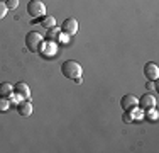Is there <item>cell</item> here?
<instances>
[{
    "mask_svg": "<svg viewBox=\"0 0 159 153\" xmlns=\"http://www.w3.org/2000/svg\"><path fill=\"white\" fill-rule=\"evenodd\" d=\"M61 72L66 78L75 80L76 83H81V75H83V68L78 61L75 60H68L61 65Z\"/></svg>",
    "mask_w": 159,
    "mask_h": 153,
    "instance_id": "1",
    "label": "cell"
},
{
    "mask_svg": "<svg viewBox=\"0 0 159 153\" xmlns=\"http://www.w3.org/2000/svg\"><path fill=\"white\" fill-rule=\"evenodd\" d=\"M25 46H27V49L31 53H41L44 46V37L37 31H31L25 36Z\"/></svg>",
    "mask_w": 159,
    "mask_h": 153,
    "instance_id": "2",
    "label": "cell"
},
{
    "mask_svg": "<svg viewBox=\"0 0 159 153\" xmlns=\"http://www.w3.org/2000/svg\"><path fill=\"white\" fill-rule=\"evenodd\" d=\"M27 14L32 19H41L46 15V5L43 0H31L27 3Z\"/></svg>",
    "mask_w": 159,
    "mask_h": 153,
    "instance_id": "3",
    "label": "cell"
},
{
    "mask_svg": "<svg viewBox=\"0 0 159 153\" xmlns=\"http://www.w3.org/2000/svg\"><path fill=\"white\" fill-rule=\"evenodd\" d=\"M61 32H66V34H70V36L76 34L78 32V21H76V19H73V17L64 19V22L61 26Z\"/></svg>",
    "mask_w": 159,
    "mask_h": 153,
    "instance_id": "4",
    "label": "cell"
},
{
    "mask_svg": "<svg viewBox=\"0 0 159 153\" xmlns=\"http://www.w3.org/2000/svg\"><path fill=\"white\" fill-rule=\"evenodd\" d=\"M139 107H141L142 111H149V109H154L156 107V97H154L152 94H149L147 92L146 95H142L141 99H139Z\"/></svg>",
    "mask_w": 159,
    "mask_h": 153,
    "instance_id": "5",
    "label": "cell"
},
{
    "mask_svg": "<svg viewBox=\"0 0 159 153\" xmlns=\"http://www.w3.org/2000/svg\"><path fill=\"white\" fill-rule=\"evenodd\" d=\"M137 104H139V99L135 97V95H132V94L124 95L122 101H120V107H122L125 112H129V111L134 109V107H137Z\"/></svg>",
    "mask_w": 159,
    "mask_h": 153,
    "instance_id": "6",
    "label": "cell"
},
{
    "mask_svg": "<svg viewBox=\"0 0 159 153\" xmlns=\"http://www.w3.org/2000/svg\"><path fill=\"white\" fill-rule=\"evenodd\" d=\"M144 75H146L147 80H157L159 76V67L154 61H149V63L144 65Z\"/></svg>",
    "mask_w": 159,
    "mask_h": 153,
    "instance_id": "7",
    "label": "cell"
},
{
    "mask_svg": "<svg viewBox=\"0 0 159 153\" xmlns=\"http://www.w3.org/2000/svg\"><path fill=\"white\" fill-rule=\"evenodd\" d=\"M32 111H34V107H32V104H31L29 99H22V101L17 104V112L20 114V116H24V117L31 116Z\"/></svg>",
    "mask_w": 159,
    "mask_h": 153,
    "instance_id": "8",
    "label": "cell"
},
{
    "mask_svg": "<svg viewBox=\"0 0 159 153\" xmlns=\"http://www.w3.org/2000/svg\"><path fill=\"white\" fill-rule=\"evenodd\" d=\"M14 92L19 94L22 99H31V89H29V85L25 82H17L14 85Z\"/></svg>",
    "mask_w": 159,
    "mask_h": 153,
    "instance_id": "9",
    "label": "cell"
},
{
    "mask_svg": "<svg viewBox=\"0 0 159 153\" xmlns=\"http://www.w3.org/2000/svg\"><path fill=\"white\" fill-rule=\"evenodd\" d=\"M10 94H14V85L9 82H2L0 83V95L2 97H9Z\"/></svg>",
    "mask_w": 159,
    "mask_h": 153,
    "instance_id": "10",
    "label": "cell"
},
{
    "mask_svg": "<svg viewBox=\"0 0 159 153\" xmlns=\"http://www.w3.org/2000/svg\"><path fill=\"white\" fill-rule=\"evenodd\" d=\"M41 53H44L46 56L56 55V44L52 43V41H44V46H43V51Z\"/></svg>",
    "mask_w": 159,
    "mask_h": 153,
    "instance_id": "11",
    "label": "cell"
},
{
    "mask_svg": "<svg viewBox=\"0 0 159 153\" xmlns=\"http://www.w3.org/2000/svg\"><path fill=\"white\" fill-rule=\"evenodd\" d=\"M59 34H61V29H58L54 26V27L48 29V34H46V39L48 41H52V43H56V41L59 39Z\"/></svg>",
    "mask_w": 159,
    "mask_h": 153,
    "instance_id": "12",
    "label": "cell"
},
{
    "mask_svg": "<svg viewBox=\"0 0 159 153\" xmlns=\"http://www.w3.org/2000/svg\"><path fill=\"white\" fill-rule=\"evenodd\" d=\"M41 26L43 27H46V29H51V27H54L56 26V19L52 17V15H44V17H41Z\"/></svg>",
    "mask_w": 159,
    "mask_h": 153,
    "instance_id": "13",
    "label": "cell"
},
{
    "mask_svg": "<svg viewBox=\"0 0 159 153\" xmlns=\"http://www.w3.org/2000/svg\"><path fill=\"white\" fill-rule=\"evenodd\" d=\"M127 114H129V117H130V121H141L144 117V111L141 109V107H139V109L134 107V109H130Z\"/></svg>",
    "mask_w": 159,
    "mask_h": 153,
    "instance_id": "14",
    "label": "cell"
},
{
    "mask_svg": "<svg viewBox=\"0 0 159 153\" xmlns=\"http://www.w3.org/2000/svg\"><path fill=\"white\" fill-rule=\"evenodd\" d=\"M9 109H10L9 97H2V95H0V112H7Z\"/></svg>",
    "mask_w": 159,
    "mask_h": 153,
    "instance_id": "15",
    "label": "cell"
},
{
    "mask_svg": "<svg viewBox=\"0 0 159 153\" xmlns=\"http://www.w3.org/2000/svg\"><path fill=\"white\" fill-rule=\"evenodd\" d=\"M146 117H147V119H151V121H156V119H157V112H156V109H149V111H146Z\"/></svg>",
    "mask_w": 159,
    "mask_h": 153,
    "instance_id": "16",
    "label": "cell"
},
{
    "mask_svg": "<svg viewBox=\"0 0 159 153\" xmlns=\"http://www.w3.org/2000/svg\"><path fill=\"white\" fill-rule=\"evenodd\" d=\"M7 12H9V9H7L5 2H0V21H2V19L7 15Z\"/></svg>",
    "mask_w": 159,
    "mask_h": 153,
    "instance_id": "17",
    "label": "cell"
},
{
    "mask_svg": "<svg viewBox=\"0 0 159 153\" xmlns=\"http://www.w3.org/2000/svg\"><path fill=\"white\" fill-rule=\"evenodd\" d=\"M5 5H7V9L14 10V9H17V7H19V0H7Z\"/></svg>",
    "mask_w": 159,
    "mask_h": 153,
    "instance_id": "18",
    "label": "cell"
},
{
    "mask_svg": "<svg viewBox=\"0 0 159 153\" xmlns=\"http://www.w3.org/2000/svg\"><path fill=\"white\" fill-rule=\"evenodd\" d=\"M9 101H10V104H19V102L22 101V97H20L19 94H16V95L10 94V95H9Z\"/></svg>",
    "mask_w": 159,
    "mask_h": 153,
    "instance_id": "19",
    "label": "cell"
},
{
    "mask_svg": "<svg viewBox=\"0 0 159 153\" xmlns=\"http://www.w3.org/2000/svg\"><path fill=\"white\" fill-rule=\"evenodd\" d=\"M58 41H61V43H68V41H70V34L61 32V34H59V39Z\"/></svg>",
    "mask_w": 159,
    "mask_h": 153,
    "instance_id": "20",
    "label": "cell"
},
{
    "mask_svg": "<svg viewBox=\"0 0 159 153\" xmlns=\"http://www.w3.org/2000/svg\"><path fill=\"white\" fill-rule=\"evenodd\" d=\"M124 121H125V122H132V121H130V117H129V114H127V112H125V116H124Z\"/></svg>",
    "mask_w": 159,
    "mask_h": 153,
    "instance_id": "21",
    "label": "cell"
}]
</instances>
